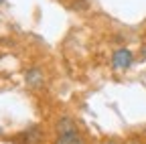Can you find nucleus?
Listing matches in <instances>:
<instances>
[{"label": "nucleus", "mask_w": 146, "mask_h": 144, "mask_svg": "<svg viewBox=\"0 0 146 144\" xmlns=\"http://www.w3.org/2000/svg\"><path fill=\"white\" fill-rule=\"evenodd\" d=\"M134 65V53L130 49H116L114 51V55H112V67L116 71H126V69H130Z\"/></svg>", "instance_id": "1"}, {"label": "nucleus", "mask_w": 146, "mask_h": 144, "mask_svg": "<svg viewBox=\"0 0 146 144\" xmlns=\"http://www.w3.org/2000/svg\"><path fill=\"white\" fill-rule=\"evenodd\" d=\"M16 140H18V144H39L43 140V132L36 128V126H31L29 130H25V132L18 134Z\"/></svg>", "instance_id": "2"}, {"label": "nucleus", "mask_w": 146, "mask_h": 144, "mask_svg": "<svg viewBox=\"0 0 146 144\" xmlns=\"http://www.w3.org/2000/svg\"><path fill=\"white\" fill-rule=\"evenodd\" d=\"M43 81H45V75H43V69L41 67H31V69H27V73H25V83L29 85V87H41L43 85Z\"/></svg>", "instance_id": "3"}, {"label": "nucleus", "mask_w": 146, "mask_h": 144, "mask_svg": "<svg viewBox=\"0 0 146 144\" xmlns=\"http://www.w3.org/2000/svg\"><path fill=\"white\" fill-rule=\"evenodd\" d=\"M55 144H83V138L77 134V130H67V132H59Z\"/></svg>", "instance_id": "4"}, {"label": "nucleus", "mask_w": 146, "mask_h": 144, "mask_svg": "<svg viewBox=\"0 0 146 144\" xmlns=\"http://www.w3.org/2000/svg\"><path fill=\"white\" fill-rule=\"evenodd\" d=\"M57 130L59 132H67V130H77V128H75V122H73L71 118H61L57 122Z\"/></svg>", "instance_id": "5"}, {"label": "nucleus", "mask_w": 146, "mask_h": 144, "mask_svg": "<svg viewBox=\"0 0 146 144\" xmlns=\"http://www.w3.org/2000/svg\"><path fill=\"white\" fill-rule=\"evenodd\" d=\"M142 57H144V59H146V49H144V51H142Z\"/></svg>", "instance_id": "6"}, {"label": "nucleus", "mask_w": 146, "mask_h": 144, "mask_svg": "<svg viewBox=\"0 0 146 144\" xmlns=\"http://www.w3.org/2000/svg\"><path fill=\"white\" fill-rule=\"evenodd\" d=\"M104 144H116V142H104Z\"/></svg>", "instance_id": "7"}, {"label": "nucleus", "mask_w": 146, "mask_h": 144, "mask_svg": "<svg viewBox=\"0 0 146 144\" xmlns=\"http://www.w3.org/2000/svg\"><path fill=\"white\" fill-rule=\"evenodd\" d=\"M4 2H6V0H0V4H4Z\"/></svg>", "instance_id": "8"}]
</instances>
